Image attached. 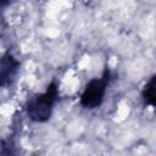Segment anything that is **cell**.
Instances as JSON below:
<instances>
[{"mask_svg": "<svg viewBox=\"0 0 156 156\" xmlns=\"http://www.w3.org/2000/svg\"><path fill=\"white\" fill-rule=\"evenodd\" d=\"M111 79V71L108 66H105L104 72L100 77H94L89 82H87L79 96L80 107H83L84 110H95L101 107V105L105 101V96L110 87Z\"/></svg>", "mask_w": 156, "mask_h": 156, "instance_id": "obj_2", "label": "cell"}, {"mask_svg": "<svg viewBox=\"0 0 156 156\" xmlns=\"http://www.w3.org/2000/svg\"><path fill=\"white\" fill-rule=\"evenodd\" d=\"M155 83H156V76L152 74L149 80H146L145 85L141 89V99L144 105L146 106H155Z\"/></svg>", "mask_w": 156, "mask_h": 156, "instance_id": "obj_4", "label": "cell"}, {"mask_svg": "<svg viewBox=\"0 0 156 156\" xmlns=\"http://www.w3.org/2000/svg\"><path fill=\"white\" fill-rule=\"evenodd\" d=\"M60 99L58 83L52 79L44 91L33 95L26 104V113L29 121L34 123L48 122L54 112L55 105Z\"/></svg>", "mask_w": 156, "mask_h": 156, "instance_id": "obj_1", "label": "cell"}, {"mask_svg": "<svg viewBox=\"0 0 156 156\" xmlns=\"http://www.w3.org/2000/svg\"><path fill=\"white\" fill-rule=\"evenodd\" d=\"M21 71V61L10 51L0 56V88L11 87Z\"/></svg>", "mask_w": 156, "mask_h": 156, "instance_id": "obj_3", "label": "cell"}]
</instances>
